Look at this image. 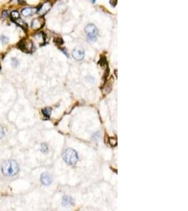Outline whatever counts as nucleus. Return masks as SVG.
Returning a JSON list of instances; mask_svg holds the SVG:
<instances>
[{
    "mask_svg": "<svg viewBox=\"0 0 188 211\" xmlns=\"http://www.w3.org/2000/svg\"><path fill=\"white\" fill-rule=\"evenodd\" d=\"M1 171L4 176L14 177L19 171V165L16 161L8 160L2 163Z\"/></svg>",
    "mask_w": 188,
    "mask_h": 211,
    "instance_id": "1",
    "label": "nucleus"
},
{
    "mask_svg": "<svg viewBox=\"0 0 188 211\" xmlns=\"http://www.w3.org/2000/svg\"><path fill=\"white\" fill-rule=\"evenodd\" d=\"M63 158L64 161L70 165H74L78 161L79 156L76 151L73 148L66 149L63 153Z\"/></svg>",
    "mask_w": 188,
    "mask_h": 211,
    "instance_id": "2",
    "label": "nucleus"
},
{
    "mask_svg": "<svg viewBox=\"0 0 188 211\" xmlns=\"http://www.w3.org/2000/svg\"><path fill=\"white\" fill-rule=\"evenodd\" d=\"M85 32L87 33V38L90 42L96 41L97 37L98 35V30H97L94 25H87L85 28Z\"/></svg>",
    "mask_w": 188,
    "mask_h": 211,
    "instance_id": "3",
    "label": "nucleus"
},
{
    "mask_svg": "<svg viewBox=\"0 0 188 211\" xmlns=\"http://www.w3.org/2000/svg\"><path fill=\"white\" fill-rule=\"evenodd\" d=\"M44 24H45V19L42 17H39L33 20L32 28L35 30H39L44 25Z\"/></svg>",
    "mask_w": 188,
    "mask_h": 211,
    "instance_id": "4",
    "label": "nucleus"
},
{
    "mask_svg": "<svg viewBox=\"0 0 188 211\" xmlns=\"http://www.w3.org/2000/svg\"><path fill=\"white\" fill-rule=\"evenodd\" d=\"M18 47L23 51H25L26 50L30 51L33 48V44H32V42L30 40H28V41L22 40L18 44Z\"/></svg>",
    "mask_w": 188,
    "mask_h": 211,
    "instance_id": "5",
    "label": "nucleus"
},
{
    "mask_svg": "<svg viewBox=\"0 0 188 211\" xmlns=\"http://www.w3.org/2000/svg\"><path fill=\"white\" fill-rule=\"evenodd\" d=\"M40 179H41V182L45 186L50 185L52 182V177H51V176L50 175V174H48L47 172L42 174Z\"/></svg>",
    "mask_w": 188,
    "mask_h": 211,
    "instance_id": "6",
    "label": "nucleus"
},
{
    "mask_svg": "<svg viewBox=\"0 0 188 211\" xmlns=\"http://www.w3.org/2000/svg\"><path fill=\"white\" fill-rule=\"evenodd\" d=\"M51 8V3L50 1H47L41 6L40 9L38 10V13L39 14L42 15V16L45 15L46 13H47L50 11Z\"/></svg>",
    "mask_w": 188,
    "mask_h": 211,
    "instance_id": "7",
    "label": "nucleus"
},
{
    "mask_svg": "<svg viewBox=\"0 0 188 211\" xmlns=\"http://www.w3.org/2000/svg\"><path fill=\"white\" fill-rule=\"evenodd\" d=\"M72 54H73V58L77 61H80V60L83 59L85 56V52L83 49H74Z\"/></svg>",
    "mask_w": 188,
    "mask_h": 211,
    "instance_id": "8",
    "label": "nucleus"
},
{
    "mask_svg": "<svg viewBox=\"0 0 188 211\" xmlns=\"http://www.w3.org/2000/svg\"><path fill=\"white\" fill-rule=\"evenodd\" d=\"M36 11H37L36 8H25L22 10L21 14L24 16H30L36 13Z\"/></svg>",
    "mask_w": 188,
    "mask_h": 211,
    "instance_id": "9",
    "label": "nucleus"
},
{
    "mask_svg": "<svg viewBox=\"0 0 188 211\" xmlns=\"http://www.w3.org/2000/svg\"><path fill=\"white\" fill-rule=\"evenodd\" d=\"M62 203H63V206H69L73 205V198H72L71 197L66 196H64V198H63V201H62Z\"/></svg>",
    "mask_w": 188,
    "mask_h": 211,
    "instance_id": "10",
    "label": "nucleus"
},
{
    "mask_svg": "<svg viewBox=\"0 0 188 211\" xmlns=\"http://www.w3.org/2000/svg\"><path fill=\"white\" fill-rule=\"evenodd\" d=\"M51 112V109L50 108H45L42 110V113L44 114V115L48 118H50Z\"/></svg>",
    "mask_w": 188,
    "mask_h": 211,
    "instance_id": "11",
    "label": "nucleus"
},
{
    "mask_svg": "<svg viewBox=\"0 0 188 211\" xmlns=\"http://www.w3.org/2000/svg\"><path fill=\"white\" fill-rule=\"evenodd\" d=\"M20 18V15L18 14V12H17L16 11H14L13 12H11V18L14 20L18 19Z\"/></svg>",
    "mask_w": 188,
    "mask_h": 211,
    "instance_id": "12",
    "label": "nucleus"
},
{
    "mask_svg": "<svg viewBox=\"0 0 188 211\" xmlns=\"http://www.w3.org/2000/svg\"><path fill=\"white\" fill-rule=\"evenodd\" d=\"M49 151V148H48V146L47 144H45L43 143L42 145H41V151L43 153H47Z\"/></svg>",
    "mask_w": 188,
    "mask_h": 211,
    "instance_id": "13",
    "label": "nucleus"
},
{
    "mask_svg": "<svg viewBox=\"0 0 188 211\" xmlns=\"http://www.w3.org/2000/svg\"><path fill=\"white\" fill-rule=\"evenodd\" d=\"M109 143L111 146H115L117 144V142H116V139L115 138H110L109 139Z\"/></svg>",
    "mask_w": 188,
    "mask_h": 211,
    "instance_id": "14",
    "label": "nucleus"
},
{
    "mask_svg": "<svg viewBox=\"0 0 188 211\" xmlns=\"http://www.w3.org/2000/svg\"><path fill=\"white\" fill-rule=\"evenodd\" d=\"M0 40H1V42L3 44H6V43L9 42V39H8V38H7V37H4V36H1Z\"/></svg>",
    "mask_w": 188,
    "mask_h": 211,
    "instance_id": "15",
    "label": "nucleus"
},
{
    "mask_svg": "<svg viewBox=\"0 0 188 211\" xmlns=\"http://www.w3.org/2000/svg\"><path fill=\"white\" fill-rule=\"evenodd\" d=\"M12 65H13V66L14 67V68H16V67H17L18 65V60H17L16 59H12Z\"/></svg>",
    "mask_w": 188,
    "mask_h": 211,
    "instance_id": "16",
    "label": "nucleus"
},
{
    "mask_svg": "<svg viewBox=\"0 0 188 211\" xmlns=\"http://www.w3.org/2000/svg\"><path fill=\"white\" fill-rule=\"evenodd\" d=\"M4 130L2 127L0 126V139L4 137Z\"/></svg>",
    "mask_w": 188,
    "mask_h": 211,
    "instance_id": "17",
    "label": "nucleus"
},
{
    "mask_svg": "<svg viewBox=\"0 0 188 211\" xmlns=\"http://www.w3.org/2000/svg\"><path fill=\"white\" fill-rule=\"evenodd\" d=\"M110 4L112 6H116V5L117 4V0H110Z\"/></svg>",
    "mask_w": 188,
    "mask_h": 211,
    "instance_id": "18",
    "label": "nucleus"
},
{
    "mask_svg": "<svg viewBox=\"0 0 188 211\" xmlns=\"http://www.w3.org/2000/svg\"><path fill=\"white\" fill-rule=\"evenodd\" d=\"M8 16V11H4L2 13V17L3 18H6Z\"/></svg>",
    "mask_w": 188,
    "mask_h": 211,
    "instance_id": "19",
    "label": "nucleus"
}]
</instances>
